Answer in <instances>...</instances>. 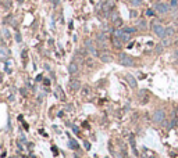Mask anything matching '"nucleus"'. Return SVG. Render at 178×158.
<instances>
[{
  "label": "nucleus",
  "instance_id": "nucleus-1",
  "mask_svg": "<svg viewBox=\"0 0 178 158\" xmlns=\"http://www.w3.org/2000/svg\"><path fill=\"white\" fill-rule=\"evenodd\" d=\"M118 61H120L121 65H125V67H132V65H134V60H132V57H130V55L125 54V53H121V54H120Z\"/></svg>",
  "mask_w": 178,
  "mask_h": 158
},
{
  "label": "nucleus",
  "instance_id": "nucleus-2",
  "mask_svg": "<svg viewBox=\"0 0 178 158\" xmlns=\"http://www.w3.org/2000/svg\"><path fill=\"white\" fill-rule=\"evenodd\" d=\"M155 10L159 13V14H166L170 11V6L167 3H163V1H159L155 4Z\"/></svg>",
  "mask_w": 178,
  "mask_h": 158
},
{
  "label": "nucleus",
  "instance_id": "nucleus-3",
  "mask_svg": "<svg viewBox=\"0 0 178 158\" xmlns=\"http://www.w3.org/2000/svg\"><path fill=\"white\" fill-rule=\"evenodd\" d=\"M164 118H166V112L164 110H156L153 112V121L156 124H163L164 122Z\"/></svg>",
  "mask_w": 178,
  "mask_h": 158
},
{
  "label": "nucleus",
  "instance_id": "nucleus-4",
  "mask_svg": "<svg viewBox=\"0 0 178 158\" xmlns=\"http://www.w3.org/2000/svg\"><path fill=\"white\" fill-rule=\"evenodd\" d=\"M152 29H153V32L156 33V36H159V38H164L166 36V28L163 26V25L160 24H153V26H152Z\"/></svg>",
  "mask_w": 178,
  "mask_h": 158
},
{
  "label": "nucleus",
  "instance_id": "nucleus-5",
  "mask_svg": "<svg viewBox=\"0 0 178 158\" xmlns=\"http://www.w3.org/2000/svg\"><path fill=\"white\" fill-rule=\"evenodd\" d=\"M70 86H71V89H72L74 92H78V90H79V87H81V82H79L78 79H72V80H71V83H70Z\"/></svg>",
  "mask_w": 178,
  "mask_h": 158
},
{
  "label": "nucleus",
  "instance_id": "nucleus-6",
  "mask_svg": "<svg viewBox=\"0 0 178 158\" xmlns=\"http://www.w3.org/2000/svg\"><path fill=\"white\" fill-rule=\"evenodd\" d=\"M85 46H86V49L92 53L93 55L96 54V50H95V47H93V43H92V40H86L85 42Z\"/></svg>",
  "mask_w": 178,
  "mask_h": 158
},
{
  "label": "nucleus",
  "instance_id": "nucleus-7",
  "mask_svg": "<svg viewBox=\"0 0 178 158\" xmlns=\"http://www.w3.org/2000/svg\"><path fill=\"white\" fill-rule=\"evenodd\" d=\"M125 78H127V80H128L130 86H131V87H136V85H138V83H136V80H135V78H134L132 75H130V74H128Z\"/></svg>",
  "mask_w": 178,
  "mask_h": 158
},
{
  "label": "nucleus",
  "instance_id": "nucleus-8",
  "mask_svg": "<svg viewBox=\"0 0 178 158\" xmlns=\"http://www.w3.org/2000/svg\"><path fill=\"white\" fill-rule=\"evenodd\" d=\"M113 60V57L110 54H107V53H104V54H100V61H103V63H110Z\"/></svg>",
  "mask_w": 178,
  "mask_h": 158
},
{
  "label": "nucleus",
  "instance_id": "nucleus-9",
  "mask_svg": "<svg viewBox=\"0 0 178 158\" xmlns=\"http://www.w3.org/2000/svg\"><path fill=\"white\" fill-rule=\"evenodd\" d=\"M77 71H78V65L75 63H71L70 65H68V72H70V74H75Z\"/></svg>",
  "mask_w": 178,
  "mask_h": 158
},
{
  "label": "nucleus",
  "instance_id": "nucleus-10",
  "mask_svg": "<svg viewBox=\"0 0 178 158\" xmlns=\"http://www.w3.org/2000/svg\"><path fill=\"white\" fill-rule=\"evenodd\" d=\"M111 7H113V1H111V0H108L107 3L104 4V7H103V11H104V13L107 14L108 11H110V8H111Z\"/></svg>",
  "mask_w": 178,
  "mask_h": 158
},
{
  "label": "nucleus",
  "instance_id": "nucleus-11",
  "mask_svg": "<svg viewBox=\"0 0 178 158\" xmlns=\"http://www.w3.org/2000/svg\"><path fill=\"white\" fill-rule=\"evenodd\" d=\"M120 40L123 42V43H127L128 40H130V33H127V32H123V35H121V38H120Z\"/></svg>",
  "mask_w": 178,
  "mask_h": 158
},
{
  "label": "nucleus",
  "instance_id": "nucleus-12",
  "mask_svg": "<svg viewBox=\"0 0 178 158\" xmlns=\"http://www.w3.org/2000/svg\"><path fill=\"white\" fill-rule=\"evenodd\" d=\"M146 26H147V24H146V21H145V20H140L139 22H138V29H140V31L146 29Z\"/></svg>",
  "mask_w": 178,
  "mask_h": 158
},
{
  "label": "nucleus",
  "instance_id": "nucleus-13",
  "mask_svg": "<svg viewBox=\"0 0 178 158\" xmlns=\"http://www.w3.org/2000/svg\"><path fill=\"white\" fill-rule=\"evenodd\" d=\"M68 144H70V147L72 149V150H77V149H78L77 142H75V140H72V139H70V140H68Z\"/></svg>",
  "mask_w": 178,
  "mask_h": 158
},
{
  "label": "nucleus",
  "instance_id": "nucleus-14",
  "mask_svg": "<svg viewBox=\"0 0 178 158\" xmlns=\"http://www.w3.org/2000/svg\"><path fill=\"white\" fill-rule=\"evenodd\" d=\"M98 40H99V43H103V45H104V43H106V35H104V33H100V35H99V36H98Z\"/></svg>",
  "mask_w": 178,
  "mask_h": 158
},
{
  "label": "nucleus",
  "instance_id": "nucleus-15",
  "mask_svg": "<svg viewBox=\"0 0 178 158\" xmlns=\"http://www.w3.org/2000/svg\"><path fill=\"white\" fill-rule=\"evenodd\" d=\"M132 6H135V7H138V6H140L142 4V0H131Z\"/></svg>",
  "mask_w": 178,
  "mask_h": 158
},
{
  "label": "nucleus",
  "instance_id": "nucleus-16",
  "mask_svg": "<svg viewBox=\"0 0 178 158\" xmlns=\"http://www.w3.org/2000/svg\"><path fill=\"white\" fill-rule=\"evenodd\" d=\"M173 33H174V29H173V28H167V29H166V35H167V36H171Z\"/></svg>",
  "mask_w": 178,
  "mask_h": 158
},
{
  "label": "nucleus",
  "instance_id": "nucleus-17",
  "mask_svg": "<svg viewBox=\"0 0 178 158\" xmlns=\"http://www.w3.org/2000/svg\"><path fill=\"white\" fill-rule=\"evenodd\" d=\"M124 31L127 32V33H132V32H135L136 29H135V28H125Z\"/></svg>",
  "mask_w": 178,
  "mask_h": 158
},
{
  "label": "nucleus",
  "instance_id": "nucleus-18",
  "mask_svg": "<svg viewBox=\"0 0 178 158\" xmlns=\"http://www.w3.org/2000/svg\"><path fill=\"white\" fill-rule=\"evenodd\" d=\"M146 14H147V16H153V11H152V10H147Z\"/></svg>",
  "mask_w": 178,
  "mask_h": 158
},
{
  "label": "nucleus",
  "instance_id": "nucleus-19",
  "mask_svg": "<svg viewBox=\"0 0 178 158\" xmlns=\"http://www.w3.org/2000/svg\"><path fill=\"white\" fill-rule=\"evenodd\" d=\"M174 55H175V60H177V61H178V50H177V51H175V54H174Z\"/></svg>",
  "mask_w": 178,
  "mask_h": 158
},
{
  "label": "nucleus",
  "instance_id": "nucleus-20",
  "mask_svg": "<svg viewBox=\"0 0 178 158\" xmlns=\"http://www.w3.org/2000/svg\"><path fill=\"white\" fill-rule=\"evenodd\" d=\"M177 45H178V40H177Z\"/></svg>",
  "mask_w": 178,
  "mask_h": 158
},
{
  "label": "nucleus",
  "instance_id": "nucleus-21",
  "mask_svg": "<svg viewBox=\"0 0 178 158\" xmlns=\"http://www.w3.org/2000/svg\"><path fill=\"white\" fill-rule=\"evenodd\" d=\"M177 125H178V122H177Z\"/></svg>",
  "mask_w": 178,
  "mask_h": 158
}]
</instances>
